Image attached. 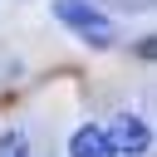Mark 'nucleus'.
I'll use <instances>...</instances> for the list:
<instances>
[{
    "instance_id": "nucleus-1",
    "label": "nucleus",
    "mask_w": 157,
    "mask_h": 157,
    "mask_svg": "<svg viewBox=\"0 0 157 157\" xmlns=\"http://www.w3.org/2000/svg\"><path fill=\"white\" fill-rule=\"evenodd\" d=\"M54 15L74 29V34H83L88 44H113V25H108V15L103 10H93L88 0H54Z\"/></svg>"
},
{
    "instance_id": "nucleus-2",
    "label": "nucleus",
    "mask_w": 157,
    "mask_h": 157,
    "mask_svg": "<svg viewBox=\"0 0 157 157\" xmlns=\"http://www.w3.org/2000/svg\"><path fill=\"white\" fill-rule=\"evenodd\" d=\"M108 142H113V152H147L152 132H147V123H142V118L123 113V118H113V128H108Z\"/></svg>"
},
{
    "instance_id": "nucleus-3",
    "label": "nucleus",
    "mask_w": 157,
    "mask_h": 157,
    "mask_svg": "<svg viewBox=\"0 0 157 157\" xmlns=\"http://www.w3.org/2000/svg\"><path fill=\"white\" fill-rule=\"evenodd\" d=\"M69 157H118V152H113V142H108V128L83 123V128L69 137Z\"/></svg>"
},
{
    "instance_id": "nucleus-4",
    "label": "nucleus",
    "mask_w": 157,
    "mask_h": 157,
    "mask_svg": "<svg viewBox=\"0 0 157 157\" xmlns=\"http://www.w3.org/2000/svg\"><path fill=\"white\" fill-rule=\"evenodd\" d=\"M0 157H25V132H10L0 142Z\"/></svg>"
}]
</instances>
